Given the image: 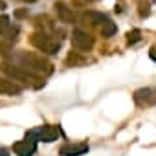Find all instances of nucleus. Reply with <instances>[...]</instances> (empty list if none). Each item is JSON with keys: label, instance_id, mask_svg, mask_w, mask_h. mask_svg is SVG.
Listing matches in <instances>:
<instances>
[{"label": "nucleus", "instance_id": "4", "mask_svg": "<svg viewBox=\"0 0 156 156\" xmlns=\"http://www.w3.org/2000/svg\"><path fill=\"white\" fill-rule=\"evenodd\" d=\"M72 44H73V48L81 50V51H88V50L94 46V39H92L88 33H85V31L75 30V31L72 33Z\"/></svg>", "mask_w": 156, "mask_h": 156}, {"label": "nucleus", "instance_id": "5", "mask_svg": "<svg viewBox=\"0 0 156 156\" xmlns=\"http://www.w3.org/2000/svg\"><path fill=\"white\" fill-rule=\"evenodd\" d=\"M19 35V28L11 22L8 15H0V37H4L8 41H15Z\"/></svg>", "mask_w": 156, "mask_h": 156}, {"label": "nucleus", "instance_id": "10", "mask_svg": "<svg viewBox=\"0 0 156 156\" xmlns=\"http://www.w3.org/2000/svg\"><path fill=\"white\" fill-rule=\"evenodd\" d=\"M55 9H57V15H59L61 22H66V24L73 22V13H72V9H70L66 4L57 2V4H55Z\"/></svg>", "mask_w": 156, "mask_h": 156}, {"label": "nucleus", "instance_id": "11", "mask_svg": "<svg viewBox=\"0 0 156 156\" xmlns=\"http://www.w3.org/2000/svg\"><path fill=\"white\" fill-rule=\"evenodd\" d=\"M2 70L6 72V73H9L11 77H15V79H19V81H26L28 79V73L26 72H22L19 66H9V64H2Z\"/></svg>", "mask_w": 156, "mask_h": 156}, {"label": "nucleus", "instance_id": "15", "mask_svg": "<svg viewBox=\"0 0 156 156\" xmlns=\"http://www.w3.org/2000/svg\"><path fill=\"white\" fill-rule=\"evenodd\" d=\"M149 55H151V59H152V61H156V46H154V48H151V53H149Z\"/></svg>", "mask_w": 156, "mask_h": 156}, {"label": "nucleus", "instance_id": "3", "mask_svg": "<svg viewBox=\"0 0 156 156\" xmlns=\"http://www.w3.org/2000/svg\"><path fill=\"white\" fill-rule=\"evenodd\" d=\"M31 42H33L35 48H39L44 53H57L59 51V46H61L59 41H53L51 37H48L44 33H35L31 37Z\"/></svg>", "mask_w": 156, "mask_h": 156}, {"label": "nucleus", "instance_id": "6", "mask_svg": "<svg viewBox=\"0 0 156 156\" xmlns=\"http://www.w3.org/2000/svg\"><path fill=\"white\" fill-rule=\"evenodd\" d=\"M35 149H37V141L31 140V138H28V136L22 141H17L13 145V151H15L17 156H33Z\"/></svg>", "mask_w": 156, "mask_h": 156}, {"label": "nucleus", "instance_id": "13", "mask_svg": "<svg viewBox=\"0 0 156 156\" xmlns=\"http://www.w3.org/2000/svg\"><path fill=\"white\" fill-rule=\"evenodd\" d=\"M114 33H116V24H114V22L108 20L107 24L101 26V35H103V37H110V35H114Z\"/></svg>", "mask_w": 156, "mask_h": 156}, {"label": "nucleus", "instance_id": "8", "mask_svg": "<svg viewBox=\"0 0 156 156\" xmlns=\"http://www.w3.org/2000/svg\"><path fill=\"white\" fill-rule=\"evenodd\" d=\"M88 152V143H72V145H64L61 147V154L62 156H81Z\"/></svg>", "mask_w": 156, "mask_h": 156}, {"label": "nucleus", "instance_id": "16", "mask_svg": "<svg viewBox=\"0 0 156 156\" xmlns=\"http://www.w3.org/2000/svg\"><path fill=\"white\" fill-rule=\"evenodd\" d=\"M0 156H9V154H8V149H4V147H0Z\"/></svg>", "mask_w": 156, "mask_h": 156}, {"label": "nucleus", "instance_id": "1", "mask_svg": "<svg viewBox=\"0 0 156 156\" xmlns=\"http://www.w3.org/2000/svg\"><path fill=\"white\" fill-rule=\"evenodd\" d=\"M61 130L59 127H51V125H42V127H37V129H31L26 136L35 140V141H46V143H51L59 138Z\"/></svg>", "mask_w": 156, "mask_h": 156}, {"label": "nucleus", "instance_id": "9", "mask_svg": "<svg viewBox=\"0 0 156 156\" xmlns=\"http://www.w3.org/2000/svg\"><path fill=\"white\" fill-rule=\"evenodd\" d=\"M20 92H22V88H20L19 85H15V83L9 81V79H2V77H0V94L17 96V94H20Z\"/></svg>", "mask_w": 156, "mask_h": 156}, {"label": "nucleus", "instance_id": "12", "mask_svg": "<svg viewBox=\"0 0 156 156\" xmlns=\"http://www.w3.org/2000/svg\"><path fill=\"white\" fill-rule=\"evenodd\" d=\"M85 19H88L92 24H101V26L108 22V17L99 11H88V13H85Z\"/></svg>", "mask_w": 156, "mask_h": 156}, {"label": "nucleus", "instance_id": "7", "mask_svg": "<svg viewBox=\"0 0 156 156\" xmlns=\"http://www.w3.org/2000/svg\"><path fill=\"white\" fill-rule=\"evenodd\" d=\"M134 99L140 105H154L156 103V88H140V90H136Z\"/></svg>", "mask_w": 156, "mask_h": 156}, {"label": "nucleus", "instance_id": "2", "mask_svg": "<svg viewBox=\"0 0 156 156\" xmlns=\"http://www.w3.org/2000/svg\"><path fill=\"white\" fill-rule=\"evenodd\" d=\"M19 68H26L28 72H39V73L51 72V66L46 61H42V59H39L35 55H28V53L20 55V66Z\"/></svg>", "mask_w": 156, "mask_h": 156}, {"label": "nucleus", "instance_id": "14", "mask_svg": "<svg viewBox=\"0 0 156 156\" xmlns=\"http://www.w3.org/2000/svg\"><path fill=\"white\" fill-rule=\"evenodd\" d=\"M140 35H141V33H140L138 30H134L132 33H129V35H127V37H129V42L132 44V42H136V41H140Z\"/></svg>", "mask_w": 156, "mask_h": 156}]
</instances>
